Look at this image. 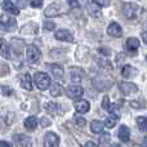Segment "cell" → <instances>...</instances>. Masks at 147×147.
<instances>
[{
    "label": "cell",
    "instance_id": "cell-1",
    "mask_svg": "<svg viewBox=\"0 0 147 147\" xmlns=\"http://www.w3.org/2000/svg\"><path fill=\"white\" fill-rule=\"evenodd\" d=\"M0 30L4 32H12L17 30V20L13 14H1L0 16Z\"/></svg>",
    "mask_w": 147,
    "mask_h": 147
},
{
    "label": "cell",
    "instance_id": "cell-2",
    "mask_svg": "<svg viewBox=\"0 0 147 147\" xmlns=\"http://www.w3.org/2000/svg\"><path fill=\"white\" fill-rule=\"evenodd\" d=\"M34 83H35V85L40 90H45V89H48V86H51L52 80L48 74H45L43 71H38L34 75Z\"/></svg>",
    "mask_w": 147,
    "mask_h": 147
},
{
    "label": "cell",
    "instance_id": "cell-3",
    "mask_svg": "<svg viewBox=\"0 0 147 147\" xmlns=\"http://www.w3.org/2000/svg\"><path fill=\"white\" fill-rule=\"evenodd\" d=\"M26 59H27V62L30 65L39 63V62H40V59H41L40 49L36 48V47H34V45L27 47V49H26Z\"/></svg>",
    "mask_w": 147,
    "mask_h": 147
},
{
    "label": "cell",
    "instance_id": "cell-4",
    "mask_svg": "<svg viewBox=\"0 0 147 147\" xmlns=\"http://www.w3.org/2000/svg\"><path fill=\"white\" fill-rule=\"evenodd\" d=\"M140 12H141V8L137 4H134V3H125L124 7H123V13H124V16L128 20L137 18Z\"/></svg>",
    "mask_w": 147,
    "mask_h": 147
},
{
    "label": "cell",
    "instance_id": "cell-5",
    "mask_svg": "<svg viewBox=\"0 0 147 147\" xmlns=\"http://www.w3.org/2000/svg\"><path fill=\"white\" fill-rule=\"evenodd\" d=\"M62 12H63V8H62L61 3H53V4H51L45 9L44 14H45V17L52 18V17H57V16H59Z\"/></svg>",
    "mask_w": 147,
    "mask_h": 147
},
{
    "label": "cell",
    "instance_id": "cell-6",
    "mask_svg": "<svg viewBox=\"0 0 147 147\" xmlns=\"http://www.w3.org/2000/svg\"><path fill=\"white\" fill-rule=\"evenodd\" d=\"M59 145V137L53 132H48L44 136V146L45 147H56Z\"/></svg>",
    "mask_w": 147,
    "mask_h": 147
},
{
    "label": "cell",
    "instance_id": "cell-7",
    "mask_svg": "<svg viewBox=\"0 0 147 147\" xmlns=\"http://www.w3.org/2000/svg\"><path fill=\"white\" fill-rule=\"evenodd\" d=\"M119 88L125 96H130V94H134L138 92V86L133 83H129V81H123V83H120Z\"/></svg>",
    "mask_w": 147,
    "mask_h": 147
},
{
    "label": "cell",
    "instance_id": "cell-8",
    "mask_svg": "<svg viewBox=\"0 0 147 147\" xmlns=\"http://www.w3.org/2000/svg\"><path fill=\"white\" fill-rule=\"evenodd\" d=\"M83 93H84V89H83V86H80L79 84L71 85V86H69V88L66 89L67 97H70V98H72V99L80 98V97L83 96Z\"/></svg>",
    "mask_w": 147,
    "mask_h": 147
},
{
    "label": "cell",
    "instance_id": "cell-9",
    "mask_svg": "<svg viewBox=\"0 0 147 147\" xmlns=\"http://www.w3.org/2000/svg\"><path fill=\"white\" fill-rule=\"evenodd\" d=\"M107 34L112 38H121L123 36V28L117 22H111L107 27Z\"/></svg>",
    "mask_w": 147,
    "mask_h": 147
},
{
    "label": "cell",
    "instance_id": "cell-10",
    "mask_svg": "<svg viewBox=\"0 0 147 147\" xmlns=\"http://www.w3.org/2000/svg\"><path fill=\"white\" fill-rule=\"evenodd\" d=\"M54 38H56L57 40H59V41H66V43H72L74 41V36H72L71 31L63 30V28H62V30L56 31Z\"/></svg>",
    "mask_w": 147,
    "mask_h": 147
},
{
    "label": "cell",
    "instance_id": "cell-11",
    "mask_svg": "<svg viewBox=\"0 0 147 147\" xmlns=\"http://www.w3.org/2000/svg\"><path fill=\"white\" fill-rule=\"evenodd\" d=\"M1 8L5 13H9V14H13V16L20 14V8H18L16 4H13L10 0H4L1 4Z\"/></svg>",
    "mask_w": 147,
    "mask_h": 147
},
{
    "label": "cell",
    "instance_id": "cell-12",
    "mask_svg": "<svg viewBox=\"0 0 147 147\" xmlns=\"http://www.w3.org/2000/svg\"><path fill=\"white\" fill-rule=\"evenodd\" d=\"M93 84H94V86H96L98 90H102V92H103V90H107V89L111 88L112 81L109 80V79L99 78V79H94Z\"/></svg>",
    "mask_w": 147,
    "mask_h": 147
},
{
    "label": "cell",
    "instance_id": "cell-13",
    "mask_svg": "<svg viewBox=\"0 0 147 147\" xmlns=\"http://www.w3.org/2000/svg\"><path fill=\"white\" fill-rule=\"evenodd\" d=\"M45 67L51 71V74L54 76V78H57V79H62L63 78V69H62L59 65H57V63H47L45 65Z\"/></svg>",
    "mask_w": 147,
    "mask_h": 147
},
{
    "label": "cell",
    "instance_id": "cell-14",
    "mask_svg": "<svg viewBox=\"0 0 147 147\" xmlns=\"http://www.w3.org/2000/svg\"><path fill=\"white\" fill-rule=\"evenodd\" d=\"M127 51L129 52L130 54H133L134 56L136 53H137V51H138V48H140V45H141V43H140V40H138L137 38H129L127 40Z\"/></svg>",
    "mask_w": 147,
    "mask_h": 147
},
{
    "label": "cell",
    "instance_id": "cell-15",
    "mask_svg": "<svg viewBox=\"0 0 147 147\" xmlns=\"http://www.w3.org/2000/svg\"><path fill=\"white\" fill-rule=\"evenodd\" d=\"M0 53L4 58H10L12 56V45H9L4 39H0Z\"/></svg>",
    "mask_w": 147,
    "mask_h": 147
},
{
    "label": "cell",
    "instance_id": "cell-16",
    "mask_svg": "<svg viewBox=\"0 0 147 147\" xmlns=\"http://www.w3.org/2000/svg\"><path fill=\"white\" fill-rule=\"evenodd\" d=\"M20 84L23 89H26L28 92L32 89V79L28 74H23V75L20 76Z\"/></svg>",
    "mask_w": 147,
    "mask_h": 147
},
{
    "label": "cell",
    "instance_id": "cell-17",
    "mask_svg": "<svg viewBox=\"0 0 147 147\" xmlns=\"http://www.w3.org/2000/svg\"><path fill=\"white\" fill-rule=\"evenodd\" d=\"M44 107H45V110L51 115H62V112H63L61 110V106L54 103V102H47V103L44 105Z\"/></svg>",
    "mask_w": 147,
    "mask_h": 147
},
{
    "label": "cell",
    "instance_id": "cell-18",
    "mask_svg": "<svg viewBox=\"0 0 147 147\" xmlns=\"http://www.w3.org/2000/svg\"><path fill=\"white\" fill-rule=\"evenodd\" d=\"M90 109V105H89L88 101L85 99H79L78 102L75 103V110L79 112V114H86Z\"/></svg>",
    "mask_w": 147,
    "mask_h": 147
},
{
    "label": "cell",
    "instance_id": "cell-19",
    "mask_svg": "<svg viewBox=\"0 0 147 147\" xmlns=\"http://www.w3.org/2000/svg\"><path fill=\"white\" fill-rule=\"evenodd\" d=\"M38 30H39V27L36 23L28 22V23H26V25H23V27L21 28V34L27 32V35H35V34L38 32Z\"/></svg>",
    "mask_w": 147,
    "mask_h": 147
},
{
    "label": "cell",
    "instance_id": "cell-20",
    "mask_svg": "<svg viewBox=\"0 0 147 147\" xmlns=\"http://www.w3.org/2000/svg\"><path fill=\"white\" fill-rule=\"evenodd\" d=\"M119 138H120V141L121 142H129V140H130V130H129V128L127 127V125H120V128H119Z\"/></svg>",
    "mask_w": 147,
    "mask_h": 147
},
{
    "label": "cell",
    "instance_id": "cell-21",
    "mask_svg": "<svg viewBox=\"0 0 147 147\" xmlns=\"http://www.w3.org/2000/svg\"><path fill=\"white\" fill-rule=\"evenodd\" d=\"M121 75H123V78H127V79H128V78H134V76L138 75V70L136 69V67L127 65V66L123 67Z\"/></svg>",
    "mask_w": 147,
    "mask_h": 147
},
{
    "label": "cell",
    "instance_id": "cell-22",
    "mask_svg": "<svg viewBox=\"0 0 147 147\" xmlns=\"http://www.w3.org/2000/svg\"><path fill=\"white\" fill-rule=\"evenodd\" d=\"M13 140H14L16 145L18 146H31V141L28 140V137H26L23 134H14Z\"/></svg>",
    "mask_w": 147,
    "mask_h": 147
},
{
    "label": "cell",
    "instance_id": "cell-23",
    "mask_svg": "<svg viewBox=\"0 0 147 147\" xmlns=\"http://www.w3.org/2000/svg\"><path fill=\"white\" fill-rule=\"evenodd\" d=\"M36 127H38V119L35 116H28L25 120V128L28 132H34L36 129Z\"/></svg>",
    "mask_w": 147,
    "mask_h": 147
},
{
    "label": "cell",
    "instance_id": "cell-24",
    "mask_svg": "<svg viewBox=\"0 0 147 147\" xmlns=\"http://www.w3.org/2000/svg\"><path fill=\"white\" fill-rule=\"evenodd\" d=\"M105 127H106L105 123L99 121V120H93V121L90 123V130L93 133H96V134H99V133L103 132Z\"/></svg>",
    "mask_w": 147,
    "mask_h": 147
},
{
    "label": "cell",
    "instance_id": "cell-25",
    "mask_svg": "<svg viewBox=\"0 0 147 147\" xmlns=\"http://www.w3.org/2000/svg\"><path fill=\"white\" fill-rule=\"evenodd\" d=\"M88 12L92 17H99L101 16V5H98L97 3H89L88 4Z\"/></svg>",
    "mask_w": 147,
    "mask_h": 147
},
{
    "label": "cell",
    "instance_id": "cell-26",
    "mask_svg": "<svg viewBox=\"0 0 147 147\" xmlns=\"http://www.w3.org/2000/svg\"><path fill=\"white\" fill-rule=\"evenodd\" d=\"M62 93H63V88H62L58 83H54L53 85L51 86V96L52 97H61Z\"/></svg>",
    "mask_w": 147,
    "mask_h": 147
},
{
    "label": "cell",
    "instance_id": "cell-27",
    "mask_svg": "<svg viewBox=\"0 0 147 147\" xmlns=\"http://www.w3.org/2000/svg\"><path fill=\"white\" fill-rule=\"evenodd\" d=\"M137 125H138V129H140L141 132H146L147 130V117L138 116L137 117Z\"/></svg>",
    "mask_w": 147,
    "mask_h": 147
},
{
    "label": "cell",
    "instance_id": "cell-28",
    "mask_svg": "<svg viewBox=\"0 0 147 147\" xmlns=\"http://www.w3.org/2000/svg\"><path fill=\"white\" fill-rule=\"evenodd\" d=\"M70 72H71V78H70V80H71L72 83H75V84L80 83V81H81V74L79 72V70L71 69V70H70Z\"/></svg>",
    "mask_w": 147,
    "mask_h": 147
},
{
    "label": "cell",
    "instance_id": "cell-29",
    "mask_svg": "<svg viewBox=\"0 0 147 147\" xmlns=\"http://www.w3.org/2000/svg\"><path fill=\"white\" fill-rule=\"evenodd\" d=\"M116 121H117V117L115 116V115H111V116H109L105 120V125H106L107 128H114L115 125H116Z\"/></svg>",
    "mask_w": 147,
    "mask_h": 147
},
{
    "label": "cell",
    "instance_id": "cell-30",
    "mask_svg": "<svg viewBox=\"0 0 147 147\" xmlns=\"http://www.w3.org/2000/svg\"><path fill=\"white\" fill-rule=\"evenodd\" d=\"M96 61H97V63L102 67V69H105V70H111L112 69L111 62L110 61H106V59H98V58H97Z\"/></svg>",
    "mask_w": 147,
    "mask_h": 147
},
{
    "label": "cell",
    "instance_id": "cell-31",
    "mask_svg": "<svg viewBox=\"0 0 147 147\" xmlns=\"http://www.w3.org/2000/svg\"><path fill=\"white\" fill-rule=\"evenodd\" d=\"M110 140H111L110 133H102V134L99 136V145H107V143L110 142Z\"/></svg>",
    "mask_w": 147,
    "mask_h": 147
},
{
    "label": "cell",
    "instance_id": "cell-32",
    "mask_svg": "<svg viewBox=\"0 0 147 147\" xmlns=\"http://www.w3.org/2000/svg\"><path fill=\"white\" fill-rule=\"evenodd\" d=\"M74 119H75L76 125H79V127H81V128H83L84 125H85V119H84L83 116H80V115H79V112L75 115V116H74Z\"/></svg>",
    "mask_w": 147,
    "mask_h": 147
},
{
    "label": "cell",
    "instance_id": "cell-33",
    "mask_svg": "<svg viewBox=\"0 0 147 147\" xmlns=\"http://www.w3.org/2000/svg\"><path fill=\"white\" fill-rule=\"evenodd\" d=\"M102 107H103V110H106V111H109L110 107H111V103H110V97L109 96H105L103 99H102Z\"/></svg>",
    "mask_w": 147,
    "mask_h": 147
},
{
    "label": "cell",
    "instance_id": "cell-34",
    "mask_svg": "<svg viewBox=\"0 0 147 147\" xmlns=\"http://www.w3.org/2000/svg\"><path fill=\"white\" fill-rule=\"evenodd\" d=\"M1 93L4 94V96H10V94L13 93V89L10 88L9 85H1Z\"/></svg>",
    "mask_w": 147,
    "mask_h": 147
},
{
    "label": "cell",
    "instance_id": "cell-35",
    "mask_svg": "<svg viewBox=\"0 0 147 147\" xmlns=\"http://www.w3.org/2000/svg\"><path fill=\"white\" fill-rule=\"evenodd\" d=\"M40 124H41V127L48 128V127H51V125H52V120H51V119H48L47 116H44V117H41Z\"/></svg>",
    "mask_w": 147,
    "mask_h": 147
},
{
    "label": "cell",
    "instance_id": "cell-36",
    "mask_svg": "<svg viewBox=\"0 0 147 147\" xmlns=\"http://www.w3.org/2000/svg\"><path fill=\"white\" fill-rule=\"evenodd\" d=\"M30 5L32 8H41L43 7V0H28Z\"/></svg>",
    "mask_w": 147,
    "mask_h": 147
},
{
    "label": "cell",
    "instance_id": "cell-37",
    "mask_svg": "<svg viewBox=\"0 0 147 147\" xmlns=\"http://www.w3.org/2000/svg\"><path fill=\"white\" fill-rule=\"evenodd\" d=\"M130 106H132L133 109H146L145 103H142V102H138V101H132V102H130Z\"/></svg>",
    "mask_w": 147,
    "mask_h": 147
},
{
    "label": "cell",
    "instance_id": "cell-38",
    "mask_svg": "<svg viewBox=\"0 0 147 147\" xmlns=\"http://www.w3.org/2000/svg\"><path fill=\"white\" fill-rule=\"evenodd\" d=\"M44 28L45 30H54L56 28V23L51 22V21H45L44 22Z\"/></svg>",
    "mask_w": 147,
    "mask_h": 147
},
{
    "label": "cell",
    "instance_id": "cell-39",
    "mask_svg": "<svg viewBox=\"0 0 147 147\" xmlns=\"http://www.w3.org/2000/svg\"><path fill=\"white\" fill-rule=\"evenodd\" d=\"M67 3H69V7L72 8V9L80 7V1L79 0H67Z\"/></svg>",
    "mask_w": 147,
    "mask_h": 147
},
{
    "label": "cell",
    "instance_id": "cell-40",
    "mask_svg": "<svg viewBox=\"0 0 147 147\" xmlns=\"http://www.w3.org/2000/svg\"><path fill=\"white\" fill-rule=\"evenodd\" d=\"M93 1L97 3L98 5H101V7H109V5H110L109 0H93Z\"/></svg>",
    "mask_w": 147,
    "mask_h": 147
},
{
    "label": "cell",
    "instance_id": "cell-41",
    "mask_svg": "<svg viewBox=\"0 0 147 147\" xmlns=\"http://www.w3.org/2000/svg\"><path fill=\"white\" fill-rule=\"evenodd\" d=\"M98 52L101 54H103V56H109V54L111 53V51H110V49H105V48H99Z\"/></svg>",
    "mask_w": 147,
    "mask_h": 147
},
{
    "label": "cell",
    "instance_id": "cell-42",
    "mask_svg": "<svg viewBox=\"0 0 147 147\" xmlns=\"http://www.w3.org/2000/svg\"><path fill=\"white\" fill-rule=\"evenodd\" d=\"M142 39H143V43L147 44V28L142 31Z\"/></svg>",
    "mask_w": 147,
    "mask_h": 147
},
{
    "label": "cell",
    "instance_id": "cell-43",
    "mask_svg": "<svg viewBox=\"0 0 147 147\" xmlns=\"http://www.w3.org/2000/svg\"><path fill=\"white\" fill-rule=\"evenodd\" d=\"M18 4H20L21 8H25L26 4H27V0H18Z\"/></svg>",
    "mask_w": 147,
    "mask_h": 147
},
{
    "label": "cell",
    "instance_id": "cell-44",
    "mask_svg": "<svg viewBox=\"0 0 147 147\" xmlns=\"http://www.w3.org/2000/svg\"><path fill=\"white\" fill-rule=\"evenodd\" d=\"M0 146H8V147H12L13 145L9 142H7V141H0Z\"/></svg>",
    "mask_w": 147,
    "mask_h": 147
},
{
    "label": "cell",
    "instance_id": "cell-45",
    "mask_svg": "<svg viewBox=\"0 0 147 147\" xmlns=\"http://www.w3.org/2000/svg\"><path fill=\"white\" fill-rule=\"evenodd\" d=\"M85 146H88V147H89V146L94 147V146H97V145H96V143H93V142H86V143H85Z\"/></svg>",
    "mask_w": 147,
    "mask_h": 147
},
{
    "label": "cell",
    "instance_id": "cell-46",
    "mask_svg": "<svg viewBox=\"0 0 147 147\" xmlns=\"http://www.w3.org/2000/svg\"><path fill=\"white\" fill-rule=\"evenodd\" d=\"M79 1H81V3H84V4H85V3H88V0H79Z\"/></svg>",
    "mask_w": 147,
    "mask_h": 147
},
{
    "label": "cell",
    "instance_id": "cell-47",
    "mask_svg": "<svg viewBox=\"0 0 147 147\" xmlns=\"http://www.w3.org/2000/svg\"><path fill=\"white\" fill-rule=\"evenodd\" d=\"M146 61H147V56H146Z\"/></svg>",
    "mask_w": 147,
    "mask_h": 147
}]
</instances>
